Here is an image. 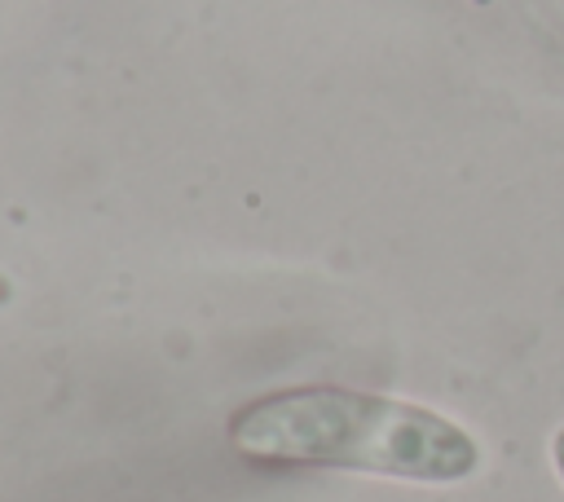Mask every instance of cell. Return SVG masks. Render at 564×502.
Listing matches in <instances>:
<instances>
[{"instance_id": "7a4b0ae2", "label": "cell", "mask_w": 564, "mask_h": 502, "mask_svg": "<svg viewBox=\"0 0 564 502\" xmlns=\"http://www.w3.org/2000/svg\"><path fill=\"white\" fill-rule=\"evenodd\" d=\"M551 462H555V471H560V480H564V427H560L555 440H551Z\"/></svg>"}, {"instance_id": "6da1fadb", "label": "cell", "mask_w": 564, "mask_h": 502, "mask_svg": "<svg viewBox=\"0 0 564 502\" xmlns=\"http://www.w3.org/2000/svg\"><path fill=\"white\" fill-rule=\"evenodd\" d=\"M242 458L269 467H339L419 484H454L480 467V445L454 418L357 388H286L229 418Z\"/></svg>"}]
</instances>
